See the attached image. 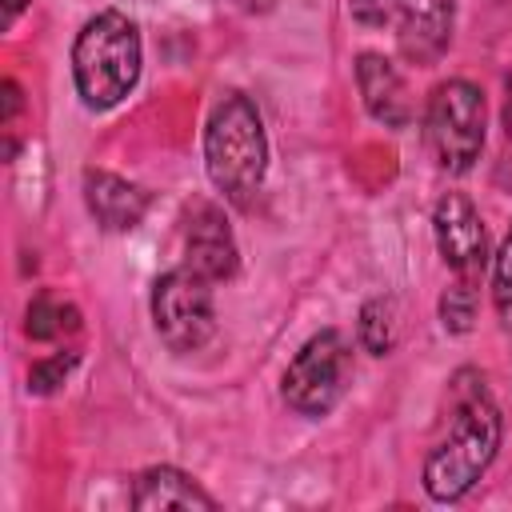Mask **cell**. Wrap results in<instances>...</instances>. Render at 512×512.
<instances>
[{"mask_svg":"<svg viewBox=\"0 0 512 512\" xmlns=\"http://www.w3.org/2000/svg\"><path fill=\"white\" fill-rule=\"evenodd\" d=\"M504 436L500 408L484 388V376L464 368L452 380V428L424 460V492L436 504H452L476 488V480L496 460Z\"/></svg>","mask_w":512,"mask_h":512,"instance_id":"cell-1","label":"cell"},{"mask_svg":"<svg viewBox=\"0 0 512 512\" xmlns=\"http://www.w3.org/2000/svg\"><path fill=\"white\" fill-rule=\"evenodd\" d=\"M140 32L136 24L108 8V12H96L80 32H76V44H72V80H76V92L88 108L104 112V108H116L140 80Z\"/></svg>","mask_w":512,"mask_h":512,"instance_id":"cell-2","label":"cell"},{"mask_svg":"<svg viewBox=\"0 0 512 512\" xmlns=\"http://www.w3.org/2000/svg\"><path fill=\"white\" fill-rule=\"evenodd\" d=\"M204 168L208 180L228 200H248L268 172V136L256 104L240 92L224 96L204 128Z\"/></svg>","mask_w":512,"mask_h":512,"instance_id":"cell-3","label":"cell"},{"mask_svg":"<svg viewBox=\"0 0 512 512\" xmlns=\"http://www.w3.org/2000/svg\"><path fill=\"white\" fill-rule=\"evenodd\" d=\"M424 140L444 172L464 176L484 148V92L460 76L436 84L424 108Z\"/></svg>","mask_w":512,"mask_h":512,"instance_id":"cell-4","label":"cell"},{"mask_svg":"<svg viewBox=\"0 0 512 512\" xmlns=\"http://www.w3.org/2000/svg\"><path fill=\"white\" fill-rule=\"evenodd\" d=\"M352 376V348L336 328H324L304 340L280 380V396L296 416H328Z\"/></svg>","mask_w":512,"mask_h":512,"instance_id":"cell-5","label":"cell"},{"mask_svg":"<svg viewBox=\"0 0 512 512\" xmlns=\"http://www.w3.org/2000/svg\"><path fill=\"white\" fill-rule=\"evenodd\" d=\"M152 324L172 352H200L216 332L212 280L192 268H172L152 284Z\"/></svg>","mask_w":512,"mask_h":512,"instance_id":"cell-6","label":"cell"},{"mask_svg":"<svg viewBox=\"0 0 512 512\" xmlns=\"http://www.w3.org/2000/svg\"><path fill=\"white\" fill-rule=\"evenodd\" d=\"M432 236L440 248V260L452 268L456 280H480L488 264V232L476 212V204L464 192H448L432 208Z\"/></svg>","mask_w":512,"mask_h":512,"instance_id":"cell-7","label":"cell"},{"mask_svg":"<svg viewBox=\"0 0 512 512\" xmlns=\"http://www.w3.org/2000/svg\"><path fill=\"white\" fill-rule=\"evenodd\" d=\"M184 268H192L196 276H204L212 284L232 280L236 268H240V248H236L232 224H228L224 208L212 204V200H196L188 208V220H184Z\"/></svg>","mask_w":512,"mask_h":512,"instance_id":"cell-8","label":"cell"},{"mask_svg":"<svg viewBox=\"0 0 512 512\" xmlns=\"http://www.w3.org/2000/svg\"><path fill=\"white\" fill-rule=\"evenodd\" d=\"M392 24H396V44L408 64H436L456 28V0H392Z\"/></svg>","mask_w":512,"mask_h":512,"instance_id":"cell-9","label":"cell"},{"mask_svg":"<svg viewBox=\"0 0 512 512\" xmlns=\"http://www.w3.org/2000/svg\"><path fill=\"white\" fill-rule=\"evenodd\" d=\"M356 88L364 96V108L372 120L384 128H408L412 124V100L400 68L380 56V52H360L356 56Z\"/></svg>","mask_w":512,"mask_h":512,"instance_id":"cell-10","label":"cell"},{"mask_svg":"<svg viewBox=\"0 0 512 512\" xmlns=\"http://www.w3.org/2000/svg\"><path fill=\"white\" fill-rule=\"evenodd\" d=\"M84 204H88L92 220L104 232H132L144 220L152 196L140 184H132V180L116 176V172L88 168L84 172Z\"/></svg>","mask_w":512,"mask_h":512,"instance_id":"cell-11","label":"cell"},{"mask_svg":"<svg viewBox=\"0 0 512 512\" xmlns=\"http://www.w3.org/2000/svg\"><path fill=\"white\" fill-rule=\"evenodd\" d=\"M132 508H140V512H156V508H200V512H216V496L204 492L188 472H180L172 464H152L132 484Z\"/></svg>","mask_w":512,"mask_h":512,"instance_id":"cell-12","label":"cell"},{"mask_svg":"<svg viewBox=\"0 0 512 512\" xmlns=\"http://www.w3.org/2000/svg\"><path fill=\"white\" fill-rule=\"evenodd\" d=\"M76 328H80V312L72 304L56 300L52 292H40L24 312V332H28V340H40V344L60 340L64 332H76Z\"/></svg>","mask_w":512,"mask_h":512,"instance_id":"cell-13","label":"cell"},{"mask_svg":"<svg viewBox=\"0 0 512 512\" xmlns=\"http://www.w3.org/2000/svg\"><path fill=\"white\" fill-rule=\"evenodd\" d=\"M356 340L364 352L372 356H388L392 344H396V304L388 296H372L364 308H360V320H356Z\"/></svg>","mask_w":512,"mask_h":512,"instance_id":"cell-14","label":"cell"},{"mask_svg":"<svg viewBox=\"0 0 512 512\" xmlns=\"http://www.w3.org/2000/svg\"><path fill=\"white\" fill-rule=\"evenodd\" d=\"M440 320L452 336H464L476 320V284L472 280H456L452 288H444L440 296Z\"/></svg>","mask_w":512,"mask_h":512,"instance_id":"cell-15","label":"cell"},{"mask_svg":"<svg viewBox=\"0 0 512 512\" xmlns=\"http://www.w3.org/2000/svg\"><path fill=\"white\" fill-rule=\"evenodd\" d=\"M492 304L500 312V320L512 328V224L500 240V252H496V264H492Z\"/></svg>","mask_w":512,"mask_h":512,"instance_id":"cell-16","label":"cell"},{"mask_svg":"<svg viewBox=\"0 0 512 512\" xmlns=\"http://www.w3.org/2000/svg\"><path fill=\"white\" fill-rule=\"evenodd\" d=\"M76 360H80V352H56L48 360H36L32 372H28V392H36V396L56 392L68 380V372L76 368Z\"/></svg>","mask_w":512,"mask_h":512,"instance_id":"cell-17","label":"cell"},{"mask_svg":"<svg viewBox=\"0 0 512 512\" xmlns=\"http://www.w3.org/2000/svg\"><path fill=\"white\" fill-rule=\"evenodd\" d=\"M352 20L364 28H384L392 24V0H352Z\"/></svg>","mask_w":512,"mask_h":512,"instance_id":"cell-18","label":"cell"},{"mask_svg":"<svg viewBox=\"0 0 512 512\" xmlns=\"http://www.w3.org/2000/svg\"><path fill=\"white\" fill-rule=\"evenodd\" d=\"M0 88H4V108H0V124H12V120H16V112L24 108V100H20V84H16V80H4Z\"/></svg>","mask_w":512,"mask_h":512,"instance_id":"cell-19","label":"cell"},{"mask_svg":"<svg viewBox=\"0 0 512 512\" xmlns=\"http://www.w3.org/2000/svg\"><path fill=\"white\" fill-rule=\"evenodd\" d=\"M24 4H28V0H4V28H12V20L24 12Z\"/></svg>","mask_w":512,"mask_h":512,"instance_id":"cell-20","label":"cell"},{"mask_svg":"<svg viewBox=\"0 0 512 512\" xmlns=\"http://www.w3.org/2000/svg\"><path fill=\"white\" fill-rule=\"evenodd\" d=\"M240 12H268L272 8V0H232Z\"/></svg>","mask_w":512,"mask_h":512,"instance_id":"cell-21","label":"cell"},{"mask_svg":"<svg viewBox=\"0 0 512 512\" xmlns=\"http://www.w3.org/2000/svg\"><path fill=\"white\" fill-rule=\"evenodd\" d=\"M504 120H508V132H512V76H508V108H504Z\"/></svg>","mask_w":512,"mask_h":512,"instance_id":"cell-22","label":"cell"}]
</instances>
